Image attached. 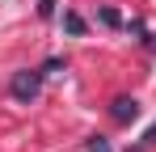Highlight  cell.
<instances>
[{
  "label": "cell",
  "instance_id": "obj_1",
  "mask_svg": "<svg viewBox=\"0 0 156 152\" xmlns=\"http://www.w3.org/2000/svg\"><path fill=\"white\" fill-rule=\"evenodd\" d=\"M9 89H13V97H17V101H34V97H38V89H42V72H13Z\"/></svg>",
  "mask_w": 156,
  "mask_h": 152
},
{
  "label": "cell",
  "instance_id": "obj_2",
  "mask_svg": "<svg viewBox=\"0 0 156 152\" xmlns=\"http://www.w3.org/2000/svg\"><path fill=\"white\" fill-rule=\"evenodd\" d=\"M110 118H114V123H135V118H139V101L135 97H114Z\"/></svg>",
  "mask_w": 156,
  "mask_h": 152
},
{
  "label": "cell",
  "instance_id": "obj_3",
  "mask_svg": "<svg viewBox=\"0 0 156 152\" xmlns=\"http://www.w3.org/2000/svg\"><path fill=\"white\" fill-rule=\"evenodd\" d=\"M63 25H68V30H72V34H84V21H80L76 13H68V17H63Z\"/></svg>",
  "mask_w": 156,
  "mask_h": 152
},
{
  "label": "cell",
  "instance_id": "obj_4",
  "mask_svg": "<svg viewBox=\"0 0 156 152\" xmlns=\"http://www.w3.org/2000/svg\"><path fill=\"white\" fill-rule=\"evenodd\" d=\"M84 148H89V152H110V144H105L101 135H93V139H89V144H84Z\"/></svg>",
  "mask_w": 156,
  "mask_h": 152
},
{
  "label": "cell",
  "instance_id": "obj_5",
  "mask_svg": "<svg viewBox=\"0 0 156 152\" xmlns=\"http://www.w3.org/2000/svg\"><path fill=\"white\" fill-rule=\"evenodd\" d=\"M38 13H42V17H51V13H55V0H42V4H38Z\"/></svg>",
  "mask_w": 156,
  "mask_h": 152
},
{
  "label": "cell",
  "instance_id": "obj_6",
  "mask_svg": "<svg viewBox=\"0 0 156 152\" xmlns=\"http://www.w3.org/2000/svg\"><path fill=\"white\" fill-rule=\"evenodd\" d=\"M148 139H152V144H156V127H152V131H148Z\"/></svg>",
  "mask_w": 156,
  "mask_h": 152
}]
</instances>
